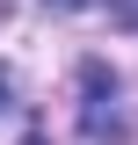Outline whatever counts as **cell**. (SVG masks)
<instances>
[{"instance_id":"6da1fadb","label":"cell","mask_w":138,"mask_h":145,"mask_svg":"<svg viewBox=\"0 0 138 145\" xmlns=\"http://www.w3.org/2000/svg\"><path fill=\"white\" fill-rule=\"evenodd\" d=\"M80 87H87V138L102 145V138H116V72H102L95 58L80 65Z\"/></svg>"},{"instance_id":"7a4b0ae2","label":"cell","mask_w":138,"mask_h":145,"mask_svg":"<svg viewBox=\"0 0 138 145\" xmlns=\"http://www.w3.org/2000/svg\"><path fill=\"white\" fill-rule=\"evenodd\" d=\"M116 22H124V29H138V0H116Z\"/></svg>"},{"instance_id":"3957f363","label":"cell","mask_w":138,"mask_h":145,"mask_svg":"<svg viewBox=\"0 0 138 145\" xmlns=\"http://www.w3.org/2000/svg\"><path fill=\"white\" fill-rule=\"evenodd\" d=\"M44 7H58V15H73V7H87V0H44Z\"/></svg>"},{"instance_id":"277c9868","label":"cell","mask_w":138,"mask_h":145,"mask_svg":"<svg viewBox=\"0 0 138 145\" xmlns=\"http://www.w3.org/2000/svg\"><path fill=\"white\" fill-rule=\"evenodd\" d=\"M0 109H7V72H0Z\"/></svg>"}]
</instances>
